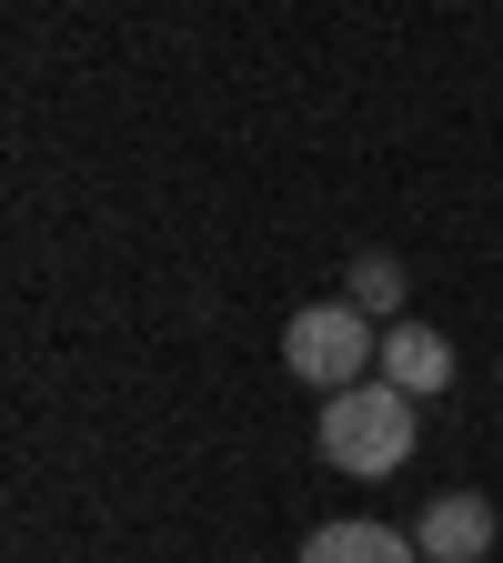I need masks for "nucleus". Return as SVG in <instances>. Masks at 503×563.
<instances>
[{"mask_svg":"<svg viewBox=\"0 0 503 563\" xmlns=\"http://www.w3.org/2000/svg\"><path fill=\"white\" fill-rule=\"evenodd\" d=\"M413 433H423V412H413V393H393V383H352V393L322 402V463L352 473V483L403 473V463H413Z\"/></svg>","mask_w":503,"mask_h":563,"instance_id":"1","label":"nucleus"},{"mask_svg":"<svg viewBox=\"0 0 503 563\" xmlns=\"http://www.w3.org/2000/svg\"><path fill=\"white\" fill-rule=\"evenodd\" d=\"M373 352H383V332L352 312V302H303L293 322H282V363H293L303 383H322V393L373 383Z\"/></svg>","mask_w":503,"mask_h":563,"instance_id":"2","label":"nucleus"},{"mask_svg":"<svg viewBox=\"0 0 503 563\" xmlns=\"http://www.w3.org/2000/svg\"><path fill=\"white\" fill-rule=\"evenodd\" d=\"M413 553L423 563H483L493 553V504H483V493H444V504H423Z\"/></svg>","mask_w":503,"mask_h":563,"instance_id":"3","label":"nucleus"},{"mask_svg":"<svg viewBox=\"0 0 503 563\" xmlns=\"http://www.w3.org/2000/svg\"><path fill=\"white\" fill-rule=\"evenodd\" d=\"M383 383L413 393V402H434V393L453 383V342L423 332V322H393V332H383Z\"/></svg>","mask_w":503,"mask_h":563,"instance_id":"4","label":"nucleus"},{"mask_svg":"<svg viewBox=\"0 0 503 563\" xmlns=\"http://www.w3.org/2000/svg\"><path fill=\"white\" fill-rule=\"evenodd\" d=\"M303 563H423V553L393 523H322V533H303Z\"/></svg>","mask_w":503,"mask_h":563,"instance_id":"5","label":"nucleus"},{"mask_svg":"<svg viewBox=\"0 0 503 563\" xmlns=\"http://www.w3.org/2000/svg\"><path fill=\"white\" fill-rule=\"evenodd\" d=\"M342 302L363 312V322H383V332H393V312H403V262H393V252H352Z\"/></svg>","mask_w":503,"mask_h":563,"instance_id":"6","label":"nucleus"}]
</instances>
